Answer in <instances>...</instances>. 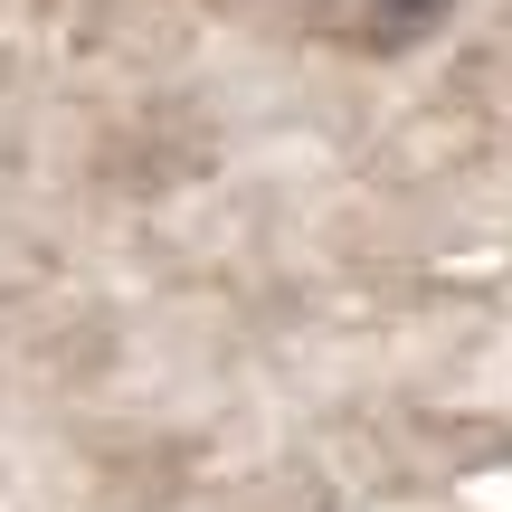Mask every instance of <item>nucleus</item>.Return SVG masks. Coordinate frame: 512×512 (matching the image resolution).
<instances>
[{"label":"nucleus","instance_id":"1","mask_svg":"<svg viewBox=\"0 0 512 512\" xmlns=\"http://www.w3.org/2000/svg\"><path fill=\"white\" fill-rule=\"evenodd\" d=\"M437 19H446V0H370V19H361V29L380 38V48H408V38H427Z\"/></svg>","mask_w":512,"mask_h":512}]
</instances>
